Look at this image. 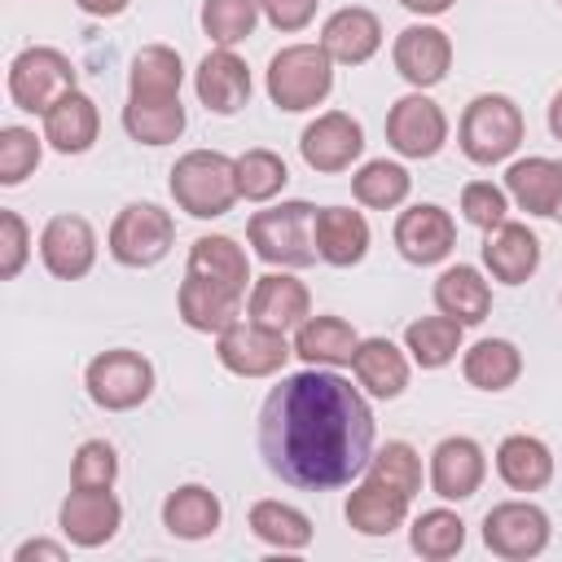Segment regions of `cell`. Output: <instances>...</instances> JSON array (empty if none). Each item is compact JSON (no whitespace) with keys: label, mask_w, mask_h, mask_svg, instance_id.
Listing matches in <instances>:
<instances>
[{"label":"cell","mask_w":562,"mask_h":562,"mask_svg":"<svg viewBox=\"0 0 562 562\" xmlns=\"http://www.w3.org/2000/svg\"><path fill=\"white\" fill-rule=\"evenodd\" d=\"M259 452L290 487H342L369 470L373 413L342 373L307 364L268 391L259 408Z\"/></svg>","instance_id":"obj_1"},{"label":"cell","mask_w":562,"mask_h":562,"mask_svg":"<svg viewBox=\"0 0 562 562\" xmlns=\"http://www.w3.org/2000/svg\"><path fill=\"white\" fill-rule=\"evenodd\" d=\"M171 198L193 220H220L241 198L237 189V158L220 149H189L171 167Z\"/></svg>","instance_id":"obj_2"},{"label":"cell","mask_w":562,"mask_h":562,"mask_svg":"<svg viewBox=\"0 0 562 562\" xmlns=\"http://www.w3.org/2000/svg\"><path fill=\"white\" fill-rule=\"evenodd\" d=\"M316 206L294 198V202H281V206H268V211H255L250 224H246V237L255 246V255L272 268H307L316 263Z\"/></svg>","instance_id":"obj_3"},{"label":"cell","mask_w":562,"mask_h":562,"mask_svg":"<svg viewBox=\"0 0 562 562\" xmlns=\"http://www.w3.org/2000/svg\"><path fill=\"white\" fill-rule=\"evenodd\" d=\"M527 136V123H522V110L505 97V92H483L465 105L461 114V127H457V140H461V154L479 167H492V162H505Z\"/></svg>","instance_id":"obj_4"},{"label":"cell","mask_w":562,"mask_h":562,"mask_svg":"<svg viewBox=\"0 0 562 562\" xmlns=\"http://www.w3.org/2000/svg\"><path fill=\"white\" fill-rule=\"evenodd\" d=\"M334 88V61L321 44H285L268 61V97L277 110L299 114L329 97Z\"/></svg>","instance_id":"obj_5"},{"label":"cell","mask_w":562,"mask_h":562,"mask_svg":"<svg viewBox=\"0 0 562 562\" xmlns=\"http://www.w3.org/2000/svg\"><path fill=\"white\" fill-rule=\"evenodd\" d=\"M66 92H75V66L61 48L35 44V48H22L9 61V97H13L18 110L48 114Z\"/></svg>","instance_id":"obj_6"},{"label":"cell","mask_w":562,"mask_h":562,"mask_svg":"<svg viewBox=\"0 0 562 562\" xmlns=\"http://www.w3.org/2000/svg\"><path fill=\"white\" fill-rule=\"evenodd\" d=\"M83 386H88V395H92L97 408L127 413V408H140L149 400V391H154V364L140 351L110 347V351H101V356L88 360Z\"/></svg>","instance_id":"obj_7"},{"label":"cell","mask_w":562,"mask_h":562,"mask_svg":"<svg viewBox=\"0 0 562 562\" xmlns=\"http://www.w3.org/2000/svg\"><path fill=\"white\" fill-rule=\"evenodd\" d=\"M171 241H176V220L154 202H132L110 224V255L123 268H154L158 259H167Z\"/></svg>","instance_id":"obj_8"},{"label":"cell","mask_w":562,"mask_h":562,"mask_svg":"<svg viewBox=\"0 0 562 562\" xmlns=\"http://www.w3.org/2000/svg\"><path fill=\"white\" fill-rule=\"evenodd\" d=\"M215 356L237 378H272V373L285 369L294 347L285 342V334H277V329H268V325H259L250 316L246 321L237 316L228 329L215 334Z\"/></svg>","instance_id":"obj_9"},{"label":"cell","mask_w":562,"mask_h":562,"mask_svg":"<svg viewBox=\"0 0 562 562\" xmlns=\"http://www.w3.org/2000/svg\"><path fill=\"white\" fill-rule=\"evenodd\" d=\"M483 544L505 562H527L549 549V514L536 501H501L483 514Z\"/></svg>","instance_id":"obj_10"},{"label":"cell","mask_w":562,"mask_h":562,"mask_svg":"<svg viewBox=\"0 0 562 562\" xmlns=\"http://www.w3.org/2000/svg\"><path fill=\"white\" fill-rule=\"evenodd\" d=\"M386 140L400 158H435L448 140V114L426 92H408L386 110Z\"/></svg>","instance_id":"obj_11"},{"label":"cell","mask_w":562,"mask_h":562,"mask_svg":"<svg viewBox=\"0 0 562 562\" xmlns=\"http://www.w3.org/2000/svg\"><path fill=\"white\" fill-rule=\"evenodd\" d=\"M299 154H303V162L312 171L334 176V171H347L364 154V132L347 110H325L303 127Z\"/></svg>","instance_id":"obj_12"},{"label":"cell","mask_w":562,"mask_h":562,"mask_svg":"<svg viewBox=\"0 0 562 562\" xmlns=\"http://www.w3.org/2000/svg\"><path fill=\"white\" fill-rule=\"evenodd\" d=\"M391 61L400 70L404 83H413L417 92L443 83L448 66H452V40L448 31L439 26H426V22H413L395 35V48H391Z\"/></svg>","instance_id":"obj_13"},{"label":"cell","mask_w":562,"mask_h":562,"mask_svg":"<svg viewBox=\"0 0 562 562\" xmlns=\"http://www.w3.org/2000/svg\"><path fill=\"white\" fill-rule=\"evenodd\" d=\"M119 522H123V505L110 487H75L57 509L61 536L79 549H97V544L114 540Z\"/></svg>","instance_id":"obj_14"},{"label":"cell","mask_w":562,"mask_h":562,"mask_svg":"<svg viewBox=\"0 0 562 562\" xmlns=\"http://www.w3.org/2000/svg\"><path fill=\"white\" fill-rule=\"evenodd\" d=\"M40 259L57 281H79L97 263V233L83 215H53L40 233Z\"/></svg>","instance_id":"obj_15"},{"label":"cell","mask_w":562,"mask_h":562,"mask_svg":"<svg viewBox=\"0 0 562 562\" xmlns=\"http://www.w3.org/2000/svg\"><path fill=\"white\" fill-rule=\"evenodd\" d=\"M395 246H400V255H404L408 263L430 268V263H439V259L452 255V246H457V224H452V215H448L443 206L417 202V206L400 211V220H395Z\"/></svg>","instance_id":"obj_16"},{"label":"cell","mask_w":562,"mask_h":562,"mask_svg":"<svg viewBox=\"0 0 562 562\" xmlns=\"http://www.w3.org/2000/svg\"><path fill=\"white\" fill-rule=\"evenodd\" d=\"M487 457L470 435H448L430 452V487L439 501H470L483 487Z\"/></svg>","instance_id":"obj_17"},{"label":"cell","mask_w":562,"mask_h":562,"mask_svg":"<svg viewBox=\"0 0 562 562\" xmlns=\"http://www.w3.org/2000/svg\"><path fill=\"white\" fill-rule=\"evenodd\" d=\"M184 277L228 294V299H246V281H250V259L246 250L224 237V233H211V237H198L189 246V263H184Z\"/></svg>","instance_id":"obj_18"},{"label":"cell","mask_w":562,"mask_h":562,"mask_svg":"<svg viewBox=\"0 0 562 562\" xmlns=\"http://www.w3.org/2000/svg\"><path fill=\"white\" fill-rule=\"evenodd\" d=\"M246 312H250V321H259V325H268L277 334H290V329H299L312 316V294H307V285L299 277L268 272V277H259L250 285Z\"/></svg>","instance_id":"obj_19"},{"label":"cell","mask_w":562,"mask_h":562,"mask_svg":"<svg viewBox=\"0 0 562 562\" xmlns=\"http://www.w3.org/2000/svg\"><path fill=\"white\" fill-rule=\"evenodd\" d=\"M193 88H198V101L211 114H237L250 101V70L233 48H215L198 61Z\"/></svg>","instance_id":"obj_20"},{"label":"cell","mask_w":562,"mask_h":562,"mask_svg":"<svg viewBox=\"0 0 562 562\" xmlns=\"http://www.w3.org/2000/svg\"><path fill=\"white\" fill-rule=\"evenodd\" d=\"M321 48L329 53V61H342V66L369 61L382 48V22H378V13L373 9H360V4H347V9L329 13L325 26H321Z\"/></svg>","instance_id":"obj_21"},{"label":"cell","mask_w":562,"mask_h":562,"mask_svg":"<svg viewBox=\"0 0 562 562\" xmlns=\"http://www.w3.org/2000/svg\"><path fill=\"white\" fill-rule=\"evenodd\" d=\"M483 263H487V272H492L496 281L522 285V281L540 268V237H536L527 224L505 220V224H496V228L487 233V241H483Z\"/></svg>","instance_id":"obj_22"},{"label":"cell","mask_w":562,"mask_h":562,"mask_svg":"<svg viewBox=\"0 0 562 562\" xmlns=\"http://www.w3.org/2000/svg\"><path fill=\"white\" fill-rule=\"evenodd\" d=\"M408 505H413V496H404L400 487H391V483H382V479L369 474V479L347 496L342 514H347V522H351L360 536H391L395 527H404Z\"/></svg>","instance_id":"obj_23"},{"label":"cell","mask_w":562,"mask_h":562,"mask_svg":"<svg viewBox=\"0 0 562 562\" xmlns=\"http://www.w3.org/2000/svg\"><path fill=\"white\" fill-rule=\"evenodd\" d=\"M312 233H316V255L334 268H351L369 255V220L351 206H321Z\"/></svg>","instance_id":"obj_24"},{"label":"cell","mask_w":562,"mask_h":562,"mask_svg":"<svg viewBox=\"0 0 562 562\" xmlns=\"http://www.w3.org/2000/svg\"><path fill=\"white\" fill-rule=\"evenodd\" d=\"M505 193L527 211V215H549L558 211L562 202V167L553 158H540V154H527L518 162H509L505 171Z\"/></svg>","instance_id":"obj_25"},{"label":"cell","mask_w":562,"mask_h":562,"mask_svg":"<svg viewBox=\"0 0 562 562\" xmlns=\"http://www.w3.org/2000/svg\"><path fill=\"white\" fill-rule=\"evenodd\" d=\"M101 132V114H97V101L88 92H66L48 114H44V140L57 149V154H88L92 140Z\"/></svg>","instance_id":"obj_26"},{"label":"cell","mask_w":562,"mask_h":562,"mask_svg":"<svg viewBox=\"0 0 562 562\" xmlns=\"http://www.w3.org/2000/svg\"><path fill=\"white\" fill-rule=\"evenodd\" d=\"M351 373L373 400H395L408 386V356L391 338H360L351 356Z\"/></svg>","instance_id":"obj_27"},{"label":"cell","mask_w":562,"mask_h":562,"mask_svg":"<svg viewBox=\"0 0 562 562\" xmlns=\"http://www.w3.org/2000/svg\"><path fill=\"white\" fill-rule=\"evenodd\" d=\"M435 307L461 325H479L492 312V285L474 263H452L435 281Z\"/></svg>","instance_id":"obj_28"},{"label":"cell","mask_w":562,"mask_h":562,"mask_svg":"<svg viewBox=\"0 0 562 562\" xmlns=\"http://www.w3.org/2000/svg\"><path fill=\"white\" fill-rule=\"evenodd\" d=\"M356 347H360V334L342 316H307L294 329V356L307 364H321V369L351 364Z\"/></svg>","instance_id":"obj_29"},{"label":"cell","mask_w":562,"mask_h":562,"mask_svg":"<svg viewBox=\"0 0 562 562\" xmlns=\"http://www.w3.org/2000/svg\"><path fill=\"white\" fill-rule=\"evenodd\" d=\"M496 474L514 492H540L553 479V452L536 435H505L496 448Z\"/></svg>","instance_id":"obj_30"},{"label":"cell","mask_w":562,"mask_h":562,"mask_svg":"<svg viewBox=\"0 0 562 562\" xmlns=\"http://www.w3.org/2000/svg\"><path fill=\"white\" fill-rule=\"evenodd\" d=\"M224 509H220V496L202 483H180L176 492H167L162 501V527L180 540H206L215 536Z\"/></svg>","instance_id":"obj_31"},{"label":"cell","mask_w":562,"mask_h":562,"mask_svg":"<svg viewBox=\"0 0 562 562\" xmlns=\"http://www.w3.org/2000/svg\"><path fill=\"white\" fill-rule=\"evenodd\" d=\"M180 83H184V66H180V53H176V48H167V44H145V48L132 57L127 97L167 101V97H180Z\"/></svg>","instance_id":"obj_32"},{"label":"cell","mask_w":562,"mask_h":562,"mask_svg":"<svg viewBox=\"0 0 562 562\" xmlns=\"http://www.w3.org/2000/svg\"><path fill=\"white\" fill-rule=\"evenodd\" d=\"M461 373L470 386L479 391H505L518 382L522 373V351L509 338H479L465 356H461Z\"/></svg>","instance_id":"obj_33"},{"label":"cell","mask_w":562,"mask_h":562,"mask_svg":"<svg viewBox=\"0 0 562 562\" xmlns=\"http://www.w3.org/2000/svg\"><path fill=\"white\" fill-rule=\"evenodd\" d=\"M250 531L281 549V553H294V549H307L312 544V518L285 501H255L250 505Z\"/></svg>","instance_id":"obj_34"},{"label":"cell","mask_w":562,"mask_h":562,"mask_svg":"<svg viewBox=\"0 0 562 562\" xmlns=\"http://www.w3.org/2000/svg\"><path fill=\"white\" fill-rule=\"evenodd\" d=\"M123 127H127V136L140 140V145H171V140L184 132V105H180V97H167V101L127 97V105H123Z\"/></svg>","instance_id":"obj_35"},{"label":"cell","mask_w":562,"mask_h":562,"mask_svg":"<svg viewBox=\"0 0 562 562\" xmlns=\"http://www.w3.org/2000/svg\"><path fill=\"white\" fill-rule=\"evenodd\" d=\"M176 307H180V321H184L189 329H198V334H220V329H228V325L237 321L241 299H228V294H220V290H211V285H202V281H193V277H184V281H180V294H176Z\"/></svg>","instance_id":"obj_36"},{"label":"cell","mask_w":562,"mask_h":562,"mask_svg":"<svg viewBox=\"0 0 562 562\" xmlns=\"http://www.w3.org/2000/svg\"><path fill=\"white\" fill-rule=\"evenodd\" d=\"M461 321H452V316H422V321H413L408 329H404V351L422 364V369H443L457 351H461Z\"/></svg>","instance_id":"obj_37"},{"label":"cell","mask_w":562,"mask_h":562,"mask_svg":"<svg viewBox=\"0 0 562 562\" xmlns=\"http://www.w3.org/2000/svg\"><path fill=\"white\" fill-rule=\"evenodd\" d=\"M413 189V176L400 167V162H386V158H373L364 162L356 176H351V193L360 206H373V211H391L408 198Z\"/></svg>","instance_id":"obj_38"},{"label":"cell","mask_w":562,"mask_h":562,"mask_svg":"<svg viewBox=\"0 0 562 562\" xmlns=\"http://www.w3.org/2000/svg\"><path fill=\"white\" fill-rule=\"evenodd\" d=\"M408 544H413V553H422V558H430V562L457 558L461 544H465V522H461V514H452V509H426V514L413 518Z\"/></svg>","instance_id":"obj_39"},{"label":"cell","mask_w":562,"mask_h":562,"mask_svg":"<svg viewBox=\"0 0 562 562\" xmlns=\"http://www.w3.org/2000/svg\"><path fill=\"white\" fill-rule=\"evenodd\" d=\"M259 13V0H202V31L220 48H233L255 31Z\"/></svg>","instance_id":"obj_40"},{"label":"cell","mask_w":562,"mask_h":562,"mask_svg":"<svg viewBox=\"0 0 562 562\" xmlns=\"http://www.w3.org/2000/svg\"><path fill=\"white\" fill-rule=\"evenodd\" d=\"M285 180H290V171H285L281 154H272V149H246L237 158V189H241L246 202L277 198L285 189Z\"/></svg>","instance_id":"obj_41"},{"label":"cell","mask_w":562,"mask_h":562,"mask_svg":"<svg viewBox=\"0 0 562 562\" xmlns=\"http://www.w3.org/2000/svg\"><path fill=\"white\" fill-rule=\"evenodd\" d=\"M369 474L382 479V483H391V487H400L404 496H417V492H422V457H417V448L404 443V439L382 443V448L369 457Z\"/></svg>","instance_id":"obj_42"},{"label":"cell","mask_w":562,"mask_h":562,"mask_svg":"<svg viewBox=\"0 0 562 562\" xmlns=\"http://www.w3.org/2000/svg\"><path fill=\"white\" fill-rule=\"evenodd\" d=\"M119 479V452L105 439H83L70 461V487H114Z\"/></svg>","instance_id":"obj_43"},{"label":"cell","mask_w":562,"mask_h":562,"mask_svg":"<svg viewBox=\"0 0 562 562\" xmlns=\"http://www.w3.org/2000/svg\"><path fill=\"white\" fill-rule=\"evenodd\" d=\"M40 167V136L31 127H0V184H22Z\"/></svg>","instance_id":"obj_44"},{"label":"cell","mask_w":562,"mask_h":562,"mask_svg":"<svg viewBox=\"0 0 562 562\" xmlns=\"http://www.w3.org/2000/svg\"><path fill=\"white\" fill-rule=\"evenodd\" d=\"M505 211H509V193H505L501 184H492V180H470V184L461 189V215H465L474 228L492 233L496 224L509 220Z\"/></svg>","instance_id":"obj_45"},{"label":"cell","mask_w":562,"mask_h":562,"mask_svg":"<svg viewBox=\"0 0 562 562\" xmlns=\"http://www.w3.org/2000/svg\"><path fill=\"white\" fill-rule=\"evenodd\" d=\"M31 255V233L18 211H0V277L13 281Z\"/></svg>","instance_id":"obj_46"},{"label":"cell","mask_w":562,"mask_h":562,"mask_svg":"<svg viewBox=\"0 0 562 562\" xmlns=\"http://www.w3.org/2000/svg\"><path fill=\"white\" fill-rule=\"evenodd\" d=\"M316 4H321V0H259L263 18H268L277 31H303V26L316 18Z\"/></svg>","instance_id":"obj_47"},{"label":"cell","mask_w":562,"mask_h":562,"mask_svg":"<svg viewBox=\"0 0 562 562\" xmlns=\"http://www.w3.org/2000/svg\"><path fill=\"white\" fill-rule=\"evenodd\" d=\"M31 558H44V562H61L66 558V549L57 544V540H26V544H18L13 549V562H31Z\"/></svg>","instance_id":"obj_48"},{"label":"cell","mask_w":562,"mask_h":562,"mask_svg":"<svg viewBox=\"0 0 562 562\" xmlns=\"http://www.w3.org/2000/svg\"><path fill=\"white\" fill-rule=\"evenodd\" d=\"M83 13H92V18H119L132 0H75Z\"/></svg>","instance_id":"obj_49"},{"label":"cell","mask_w":562,"mask_h":562,"mask_svg":"<svg viewBox=\"0 0 562 562\" xmlns=\"http://www.w3.org/2000/svg\"><path fill=\"white\" fill-rule=\"evenodd\" d=\"M408 13H422V18H439V13H448L457 0H400Z\"/></svg>","instance_id":"obj_50"},{"label":"cell","mask_w":562,"mask_h":562,"mask_svg":"<svg viewBox=\"0 0 562 562\" xmlns=\"http://www.w3.org/2000/svg\"><path fill=\"white\" fill-rule=\"evenodd\" d=\"M549 132H553V136L562 140V92H558V97L549 101Z\"/></svg>","instance_id":"obj_51"},{"label":"cell","mask_w":562,"mask_h":562,"mask_svg":"<svg viewBox=\"0 0 562 562\" xmlns=\"http://www.w3.org/2000/svg\"><path fill=\"white\" fill-rule=\"evenodd\" d=\"M558 167H562V162H558ZM553 220H562V202H558V211H553Z\"/></svg>","instance_id":"obj_52"},{"label":"cell","mask_w":562,"mask_h":562,"mask_svg":"<svg viewBox=\"0 0 562 562\" xmlns=\"http://www.w3.org/2000/svg\"><path fill=\"white\" fill-rule=\"evenodd\" d=\"M558 4H562V0H558Z\"/></svg>","instance_id":"obj_53"}]
</instances>
